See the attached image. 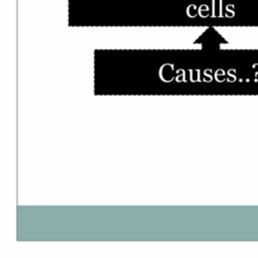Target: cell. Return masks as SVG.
Segmentation results:
<instances>
[]
</instances>
